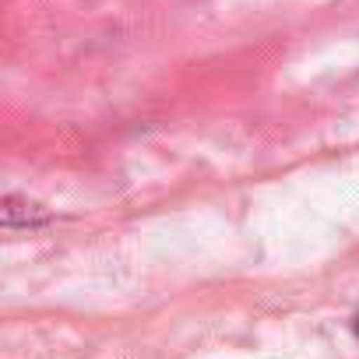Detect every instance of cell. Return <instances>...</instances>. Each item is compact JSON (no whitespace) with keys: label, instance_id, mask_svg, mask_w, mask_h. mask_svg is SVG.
Wrapping results in <instances>:
<instances>
[{"label":"cell","instance_id":"obj_2","mask_svg":"<svg viewBox=\"0 0 359 359\" xmlns=\"http://www.w3.org/2000/svg\"><path fill=\"white\" fill-rule=\"evenodd\" d=\"M355 334H359V317H355Z\"/></svg>","mask_w":359,"mask_h":359},{"label":"cell","instance_id":"obj_1","mask_svg":"<svg viewBox=\"0 0 359 359\" xmlns=\"http://www.w3.org/2000/svg\"><path fill=\"white\" fill-rule=\"evenodd\" d=\"M18 215H25V226H36V222H46V219H50V212H46L43 205L22 201V198L8 194V198H4V226L11 229V226L18 222Z\"/></svg>","mask_w":359,"mask_h":359}]
</instances>
